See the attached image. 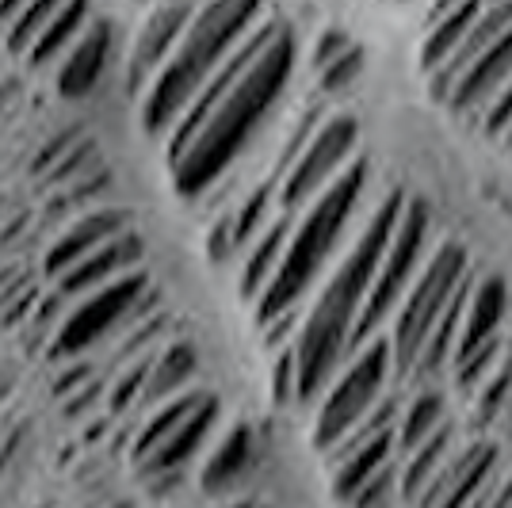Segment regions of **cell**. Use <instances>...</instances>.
<instances>
[{
	"instance_id": "6da1fadb",
	"label": "cell",
	"mask_w": 512,
	"mask_h": 508,
	"mask_svg": "<svg viewBox=\"0 0 512 508\" xmlns=\"http://www.w3.org/2000/svg\"><path fill=\"white\" fill-rule=\"evenodd\" d=\"M406 191H390L371 222L363 226L356 245L344 253L333 268L329 283L314 298L310 314L299 325L295 337V360H299V405H318V398L337 379L348 356H352V333L363 314V302L371 295V283L383 268V256L390 249V237L406 211Z\"/></svg>"
},
{
	"instance_id": "7a4b0ae2",
	"label": "cell",
	"mask_w": 512,
	"mask_h": 508,
	"mask_svg": "<svg viewBox=\"0 0 512 508\" xmlns=\"http://www.w3.org/2000/svg\"><path fill=\"white\" fill-rule=\"evenodd\" d=\"M295 73V35L283 23L272 46L253 62V69L237 81V88L218 104L207 127L195 134V142L180 161H172V184L184 199H203L214 184L226 180V172L237 165V157L253 146L256 130L276 111L287 92V81Z\"/></svg>"
},
{
	"instance_id": "3957f363",
	"label": "cell",
	"mask_w": 512,
	"mask_h": 508,
	"mask_svg": "<svg viewBox=\"0 0 512 508\" xmlns=\"http://www.w3.org/2000/svg\"><path fill=\"white\" fill-rule=\"evenodd\" d=\"M268 16H272L268 0H207L195 12L192 27H188L184 43L176 46L169 65L157 73V81L138 100L146 134L169 138L172 127L180 123V115L199 96V88L211 81L218 65L226 62Z\"/></svg>"
},
{
	"instance_id": "277c9868",
	"label": "cell",
	"mask_w": 512,
	"mask_h": 508,
	"mask_svg": "<svg viewBox=\"0 0 512 508\" xmlns=\"http://www.w3.org/2000/svg\"><path fill=\"white\" fill-rule=\"evenodd\" d=\"M363 188H367V161L356 157V161L302 211L276 279L268 283V291H264L260 302L253 306L260 325H268V321L299 310V302L310 295V287L318 283V276L325 272V264L337 253L344 230H348L352 214L360 207Z\"/></svg>"
},
{
	"instance_id": "5b68a950",
	"label": "cell",
	"mask_w": 512,
	"mask_h": 508,
	"mask_svg": "<svg viewBox=\"0 0 512 508\" xmlns=\"http://www.w3.org/2000/svg\"><path fill=\"white\" fill-rule=\"evenodd\" d=\"M470 283V256L459 241H444L436 253H428L425 268L417 283L402 298L394 329H390V348H394V375L413 379V367L425 352L428 337L436 333V325L444 321L451 302Z\"/></svg>"
},
{
	"instance_id": "8992f818",
	"label": "cell",
	"mask_w": 512,
	"mask_h": 508,
	"mask_svg": "<svg viewBox=\"0 0 512 508\" xmlns=\"http://www.w3.org/2000/svg\"><path fill=\"white\" fill-rule=\"evenodd\" d=\"M394 375V348L390 337L367 340L363 348H356L348 363L337 371V379L329 382V390L314 405V428L310 440L318 451H333V447L348 440L360 421L386 398V382Z\"/></svg>"
},
{
	"instance_id": "52a82bcc",
	"label": "cell",
	"mask_w": 512,
	"mask_h": 508,
	"mask_svg": "<svg viewBox=\"0 0 512 508\" xmlns=\"http://www.w3.org/2000/svg\"><path fill=\"white\" fill-rule=\"evenodd\" d=\"M157 291L150 287L146 272H130V276L107 283L92 295H81L69 310H65L62 325L54 333L50 356L58 360H81L88 348H96L115 329H130L134 321L150 318L157 306Z\"/></svg>"
},
{
	"instance_id": "ba28073f",
	"label": "cell",
	"mask_w": 512,
	"mask_h": 508,
	"mask_svg": "<svg viewBox=\"0 0 512 508\" xmlns=\"http://www.w3.org/2000/svg\"><path fill=\"white\" fill-rule=\"evenodd\" d=\"M428 233H432V214H428L425 199H406V211L402 222L390 237V249L383 256V268L371 283V295L363 302V314L356 321V333H352V352L363 348L367 340L379 337V329L386 325V318L398 314L402 298L409 295V287L417 283L421 268L428 260Z\"/></svg>"
},
{
	"instance_id": "9c48e42d",
	"label": "cell",
	"mask_w": 512,
	"mask_h": 508,
	"mask_svg": "<svg viewBox=\"0 0 512 508\" xmlns=\"http://www.w3.org/2000/svg\"><path fill=\"white\" fill-rule=\"evenodd\" d=\"M356 146H360V123L352 115H329L291 161V169L279 176V207L291 214L306 211L352 165Z\"/></svg>"
},
{
	"instance_id": "30bf717a",
	"label": "cell",
	"mask_w": 512,
	"mask_h": 508,
	"mask_svg": "<svg viewBox=\"0 0 512 508\" xmlns=\"http://www.w3.org/2000/svg\"><path fill=\"white\" fill-rule=\"evenodd\" d=\"M195 4H184V0H157L153 12L146 16L142 31L134 35V46H130L127 58V92L134 100L146 96V88L157 81V73L169 65V58L176 54V46L184 43L188 27L195 20Z\"/></svg>"
},
{
	"instance_id": "8fae6325",
	"label": "cell",
	"mask_w": 512,
	"mask_h": 508,
	"mask_svg": "<svg viewBox=\"0 0 512 508\" xmlns=\"http://www.w3.org/2000/svg\"><path fill=\"white\" fill-rule=\"evenodd\" d=\"M501 482V451L493 444H467L455 451L448 470L436 478L417 508H486Z\"/></svg>"
},
{
	"instance_id": "7c38bea8",
	"label": "cell",
	"mask_w": 512,
	"mask_h": 508,
	"mask_svg": "<svg viewBox=\"0 0 512 508\" xmlns=\"http://www.w3.org/2000/svg\"><path fill=\"white\" fill-rule=\"evenodd\" d=\"M134 230V218H130L127 207H88L81 211L62 233L58 241L46 249V264L43 272L50 279H58L62 272H69L77 260H85L88 253L104 249L107 241L123 237V233Z\"/></svg>"
},
{
	"instance_id": "4fadbf2b",
	"label": "cell",
	"mask_w": 512,
	"mask_h": 508,
	"mask_svg": "<svg viewBox=\"0 0 512 508\" xmlns=\"http://www.w3.org/2000/svg\"><path fill=\"white\" fill-rule=\"evenodd\" d=\"M142 256H146V245H142L138 230H130V233H123V237H115V241H107L104 249L88 253L85 260H77L69 272H62V276L54 279V291L65 295L69 302L81 295H92V291H100L107 283L138 272Z\"/></svg>"
},
{
	"instance_id": "5bb4252c",
	"label": "cell",
	"mask_w": 512,
	"mask_h": 508,
	"mask_svg": "<svg viewBox=\"0 0 512 508\" xmlns=\"http://www.w3.org/2000/svg\"><path fill=\"white\" fill-rule=\"evenodd\" d=\"M111 50H115V27L111 20H92L88 31L73 43V50L65 54L58 69H54V85L65 100H85L96 92V85L104 81L107 65H111Z\"/></svg>"
},
{
	"instance_id": "9a60e30c",
	"label": "cell",
	"mask_w": 512,
	"mask_h": 508,
	"mask_svg": "<svg viewBox=\"0 0 512 508\" xmlns=\"http://www.w3.org/2000/svg\"><path fill=\"white\" fill-rule=\"evenodd\" d=\"M329 463H333V493H337V501L348 505L375 474H383L386 466L398 463V428H383L360 444L333 451Z\"/></svg>"
},
{
	"instance_id": "2e32d148",
	"label": "cell",
	"mask_w": 512,
	"mask_h": 508,
	"mask_svg": "<svg viewBox=\"0 0 512 508\" xmlns=\"http://www.w3.org/2000/svg\"><path fill=\"white\" fill-rule=\"evenodd\" d=\"M509 81H512V27L482 58H474L467 65V73L459 77V85L451 92L448 107L455 115H474V111L482 115L493 104V96L509 85Z\"/></svg>"
},
{
	"instance_id": "e0dca14e",
	"label": "cell",
	"mask_w": 512,
	"mask_h": 508,
	"mask_svg": "<svg viewBox=\"0 0 512 508\" xmlns=\"http://www.w3.org/2000/svg\"><path fill=\"white\" fill-rule=\"evenodd\" d=\"M505 314H509V287L497 276L478 279L470 287L467 298V314H463V333H459V348H455V363H467L474 352H482L486 344L501 340V329H505Z\"/></svg>"
},
{
	"instance_id": "ac0fdd59",
	"label": "cell",
	"mask_w": 512,
	"mask_h": 508,
	"mask_svg": "<svg viewBox=\"0 0 512 508\" xmlns=\"http://www.w3.org/2000/svg\"><path fill=\"white\" fill-rule=\"evenodd\" d=\"M291 233H295V214L279 211L268 230L256 237L253 245L241 253V272H237V287H241V298L245 302H260V295L268 291V283L276 279L279 264L287 256V245H291Z\"/></svg>"
},
{
	"instance_id": "d6986e66",
	"label": "cell",
	"mask_w": 512,
	"mask_h": 508,
	"mask_svg": "<svg viewBox=\"0 0 512 508\" xmlns=\"http://www.w3.org/2000/svg\"><path fill=\"white\" fill-rule=\"evenodd\" d=\"M214 424H218V398L207 390V398L199 402V409H195L192 417L180 424V428L153 451L146 463L138 466L142 478H153V474H184V470L195 463L199 447L207 444V436L214 432Z\"/></svg>"
},
{
	"instance_id": "ffe728a7",
	"label": "cell",
	"mask_w": 512,
	"mask_h": 508,
	"mask_svg": "<svg viewBox=\"0 0 512 508\" xmlns=\"http://www.w3.org/2000/svg\"><path fill=\"white\" fill-rule=\"evenodd\" d=\"M459 451V436H455V424H444L436 436H428L417 451H409L406 459L398 463V493L409 508H417L425 501V493L436 486V478L448 470V463Z\"/></svg>"
},
{
	"instance_id": "44dd1931",
	"label": "cell",
	"mask_w": 512,
	"mask_h": 508,
	"mask_svg": "<svg viewBox=\"0 0 512 508\" xmlns=\"http://www.w3.org/2000/svg\"><path fill=\"white\" fill-rule=\"evenodd\" d=\"M195 375H199V348H195L192 340H165L157 348V356H153L142 405L153 409V405L169 402V398L188 394Z\"/></svg>"
},
{
	"instance_id": "7402d4cb",
	"label": "cell",
	"mask_w": 512,
	"mask_h": 508,
	"mask_svg": "<svg viewBox=\"0 0 512 508\" xmlns=\"http://www.w3.org/2000/svg\"><path fill=\"white\" fill-rule=\"evenodd\" d=\"M256 459V436L249 424H234L218 444H214L211 459L203 463V474H199V489L211 493V497H222L249 474V466Z\"/></svg>"
},
{
	"instance_id": "603a6c76",
	"label": "cell",
	"mask_w": 512,
	"mask_h": 508,
	"mask_svg": "<svg viewBox=\"0 0 512 508\" xmlns=\"http://www.w3.org/2000/svg\"><path fill=\"white\" fill-rule=\"evenodd\" d=\"M203 398H207V390H188V394H180V398H169V402L153 405L150 417L138 424V432L130 436V463L134 466L146 463L153 451H157L180 424L192 417Z\"/></svg>"
},
{
	"instance_id": "cb8c5ba5",
	"label": "cell",
	"mask_w": 512,
	"mask_h": 508,
	"mask_svg": "<svg viewBox=\"0 0 512 508\" xmlns=\"http://www.w3.org/2000/svg\"><path fill=\"white\" fill-rule=\"evenodd\" d=\"M96 20L92 16V0H65L62 12L46 23V31L39 35V43L31 46L27 54V65L31 69H43V65H58L73 50V43L88 31V23Z\"/></svg>"
},
{
	"instance_id": "d4e9b609",
	"label": "cell",
	"mask_w": 512,
	"mask_h": 508,
	"mask_svg": "<svg viewBox=\"0 0 512 508\" xmlns=\"http://www.w3.org/2000/svg\"><path fill=\"white\" fill-rule=\"evenodd\" d=\"M482 8H486V0H463V4H459L451 16L428 23L425 43H421V69H425V73L444 69V65L459 54V46L467 43L470 27L478 23Z\"/></svg>"
},
{
	"instance_id": "484cf974",
	"label": "cell",
	"mask_w": 512,
	"mask_h": 508,
	"mask_svg": "<svg viewBox=\"0 0 512 508\" xmlns=\"http://www.w3.org/2000/svg\"><path fill=\"white\" fill-rule=\"evenodd\" d=\"M448 424V409H444V394L436 386H425L417 390L409 405L398 417V459H406L409 451L425 444L428 436H436L440 428Z\"/></svg>"
},
{
	"instance_id": "4316f807",
	"label": "cell",
	"mask_w": 512,
	"mask_h": 508,
	"mask_svg": "<svg viewBox=\"0 0 512 508\" xmlns=\"http://www.w3.org/2000/svg\"><path fill=\"white\" fill-rule=\"evenodd\" d=\"M62 4L65 0H31L20 16L4 27V46H8L12 54H23V58H27L31 46L39 43V35L46 31V23L62 12Z\"/></svg>"
},
{
	"instance_id": "83f0119b",
	"label": "cell",
	"mask_w": 512,
	"mask_h": 508,
	"mask_svg": "<svg viewBox=\"0 0 512 508\" xmlns=\"http://www.w3.org/2000/svg\"><path fill=\"white\" fill-rule=\"evenodd\" d=\"M360 77H363V50L360 46H352V50L341 54L333 65L318 69V88L325 92V96H341V92H348Z\"/></svg>"
},
{
	"instance_id": "f1b7e54d",
	"label": "cell",
	"mask_w": 512,
	"mask_h": 508,
	"mask_svg": "<svg viewBox=\"0 0 512 508\" xmlns=\"http://www.w3.org/2000/svg\"><path fill=\"white\" fill-rule=\"evenodd\" d=\"M272 398L276 405L299 402V360H295V340L276 348V363H272Z\"/></svg>"
},
{
	"instance_id": "f546056e",
	"label": "cell",
	"mask_w": 512,
	"mask_h": 508,
	"mask_svg": "<svg viewBox=\"0 0 512 508\" xmlns=\"http://www.w3.org/2000/svg\"><path fill=\"white\" fill-rule=\"evenodd\" d=\"M394 497H402V493H398V463L386 466L383 474H375V478L348 501V508H386Z\"/></svg>"
},
{
	"instance_id": "4dcf8cb0",
	"label": "cell",
	"mask_w": 512,
	"mask_h": 508,
	"mask_svg": "<svg viewBox=\"0 0 512 508\" xmlns=\"http://www.w3.org/2000/svg\"><path fill=\"white\" fill-rule=\"evenodd\" d=\"M352 46H356V43L344 35L341 27H325L318 39H314V54H310V65H314V73H318V69H325V65H333L337 58H341V54H348Z\"/></svg>"
},
{
	"instance_id": "1f68e13d",
	"label": "cell",
	"mask_w": 512,
	"mask_h": 508,
	"mask_svg": "<svg viewBox=\"0 0 512 508\" xmlns=\"http://www.w3.org/2000/svg\"><path fill=\"white\" fill-rule=\"evenodd\" d=\"M482 127H486V134H493V138H505L512 130V81L497 96H493V104L482 111Z\"/></svg>"
},
{
	"instance_id": "d6a6232c",
	"label": "cell",
	"mask_w": 512,
	"mask_h": 508,
	"mask_svg": "<svg viewBox=\"0 0 512 508\" xmlns=\"http://www.w3.org/2000/svg\"><path fill=\"white\" fill-rule=\"evenodd\" d=\"M92 379H100V367H96V363L69 360V367H65L62 375L54 379V398H58V402H65L69 394H77V390H81V386H88Z\"/></svg>"
},
{
	"instance_id": "836d02e7",
	"label": "cell",
	"mask_w": 512,
	"mask_h": 508,
	"mask_svg": "<svg viewBox=\"0 0 512 508\" xmlns=\"http://www.w3.org/2000/svg\"><path fill=\"white\" fill-rule=\"evenodd\" d=\"M100 398H104V382L92 379L88 386H81L77 394H69V398H65L62 405H65V413H69V417H81V413H92Z\"/></svg>"
},
{
	"instance_id": "e575fe53",
	"label": "cell",
	"mask_w": 512,
	"mask_h": 508,
	"mask_svg": "<svg viewBox=\"0 0 512 508\" xmlns=\"http://www.w3.org/2000/svg\"><path fill=\"white\" fill-rule=\"evenodd\" d=\"M486 508H512V474L497 482V489H493V497H490V505Z\"/></svg>"
},
{
	"instance_id": "d590c367",
	"label": "cell",
	"mask_w": 512,
	"mask_h": 508,
	"mask_svg": "<svg viewBox=\"0 0 512 508\" xmlns=\"http://www.w3.org/2000/svg\"><path fill=\"white\" fill-rule=\"evenodd\" d=\"M27 4H31V0H0V27H8V23L16 20Z\"/></svg>"
},
{
	"instance_id": "8d00e7d4",
	"label": "cell",
	"mask_w": 512,
	"mask_h": 508,
	"mask_svg": "<svg viewBox=\"0 0 512 508\" xmlns=\"http://www.w3.org/2000/svg\"><path fill=\"white\" fill-rule=\"evenodd\" d=\"M230 508H264L260 501H237V505H230Z\"/></svg>"
},
{
	"instance_id": "74e56055",
	"label": "cell",
	"mask_w": 512,
	"mask_h": 508,
	"mask_svg": "<svg viewBox=\"0 0 512 508\" xmlns=\"http://www.w3.org/2000/svg\"><path fill=\"white\" fill-rule=\"evenodd\" d=\"M505 142H509V153H512V130H509V134H505Z\"/></svg>"
},
{
	"instance_id": "f35d334b",
	"label": "cell",
	"mask_w": 512,
	"mask_h": 508,
	"mask_svg": "<svg viewBox=\"0 0 512 508\" xmlns=\"http://www.w3.org/2000/svg\"><path fill=\"white\" fill-rule=\"evenodd\" d=\"M150 4H157V0H150Z\"/></svg>"
}]
</instances>
